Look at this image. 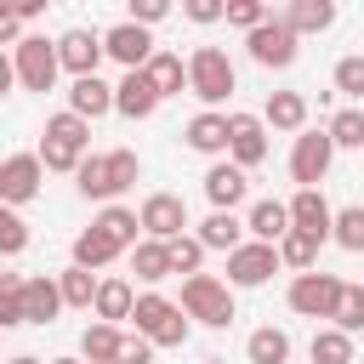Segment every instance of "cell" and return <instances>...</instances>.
<instances>
[{
  "label": "cell",
  "mask_w": 364,
  "mask_h": 364,
  "mask_svg": "<svg viewBox=\"0 0 364 364\" xmlns=\"http://www.w3.org/2000/svg\"><path fill=\"white\" fill-rule=\"evenodd\" d=\"M85 148H91V125H85L80 114L63 108V114L46 119V131H40V165H46V171H80Z\"/></svg>",
  "instance_id": "6da1fadb"
},
{
  "label": "cell",
  "mask_w": 364,
  "mask_h": 364,
  "mask_svg": "<svg viewBox=\"0 0 364 364\" xmlns=\"http://www.w3.org/2000/svg\"><path fill=\"white\" fill-rule=\"evenodd\" d=\"M131 318H136V336L154 341V347H182V341L193 336V318L182 313V301H165V296H154V290L136 296Z\"/></svg>",
  "instance_id": "7a4b0ae2"
},
{
  "label": "cell",
  "mask_w": 364,
  "mask_h": 364,
  "mask_svg": "<svg viewBox=\"0 0 364 364\" xmlns=\"http://www.w3.org/2000/svg\"><path fill=\"white\" fill-rule=\"evenodd\" d=\"M182 313L205 330H228L233 324V290L216 273H193V279H182Z\"/></svg>",
  "instance_id": "3957f363"
},
{
  "label": "cell",
  "mask_w": 364,
  "mask_h": 364,
  "mask_svg": "<svg viewBox=\"0 0 364 364\" xmlns=\"http://www.w3.org/2000/svg\"><path fill=\"white\" fill-rule=\"evenodd\" d=\"M233 85H239V74H233V63H228V51H222V46H199V51L188 57V91H193L205 108L228 102V97H233Z\"/></svg>",
  "instance_id": "277c9868"
},
{
  "label": "cell",
  "mask_w": 364,
  "mask_h": 364,
  "mask_svg": "<svg viewBox=\"0 0 364 364\" xmlns=\"http://www.w3.org/2000/svg\"><path fill=\"white\" fill-rule=\"evenodd\" d=\"M11 68H17V85H28V91H51L57 74H63V63H57V40H46V34H23V40L11 46Z\"/></svg>",
  "instance_id": "5b68a950"
},
{
  "label": "cell",
  "mask_w": 364,
  "mask_h": 364,
  "mask_svg": "<svg viewBox=\"0 0 364 364\" xmlns=\"http://www.w3.org/2000/svg\"><path fill=\"white\" fill-rule=\"evenodd\" d=\"M341 290H347V284H341L336 273H318V267H313V273H296V279H290V307H296L301 318H336Z\"/></svg>",
  "instance_id": "8992f818"
},
{
  "label": "cell",
  "mask_w": 364,
  "mask_h": 364,
  "mask_svg": "<svg viewBox=\"0 0 364 364\" xmlns=\"http://www.w3.org/2000/svg\"><path fill=\"white\" fill-rule=\"evenodd\" d=\"M245 51H250V63H262V68H290L296 51H301V40H296V28H290L284 17H267L262 28L245 34Z\"/></svg>",
  "instance_id": "52a82bcc"
},
{
  "label": "cell",
  "mask_w": 364,
  "mask_h": 364,
  "mask_svg": "<svg viewBox=\"0 0 364 364\" xmlns=\"http://www.w3.org/2000/svg\"><path fill=\"white\" fill-rule=\"evenodd\" d=\"M279 267H284V262H279V245L245 239V245L228 256V290H256V284H267Z\"/></svg>",
  "instance_id": "ba28073f"
},
{
  "label": "cell",
  "mask_w": 364,
  "mask_h": 364,
  "mask_svg": "<svg viewBox=\"0 0 364 364\" xmlns=\"http://www.w3.org/2000/svg\"><path fill=\"white\" fill-rule=\"evenodd\" d=\"M330 165H336V142H330V131H301L296 148H290V176H296L301 188H318V182L330 176Z\"/></svg>",
  "instance_id": "9c48e42d"
},
{
  "label": "cell",
  "mask_w": 364,
  "mask_h": 364,
  "mask_svg": "<svg viewBox=\"0 0 364 364\" xmlns=\"http://www.w3.org/2000/svg\"><path fill=\"white\" fill-rule=\"evenodd\" d=\"M136 222H142V239L171 245V239H182V233H188V205H182L176 193H148V199H142V210H136Z\"/></svg>",
  "instance_id": "30bf717a"
},
{
  "label": "cell",
  "mask_w": 364,
  "mask_h": 364,
  "mask_svg": "<svg viewBox=\"0 0 364 364\" xmlns=\"http://www.w3.org/2000/svg\"><path fill=\"white\" fill-rule=\"evenodd\" d=\"M40 182H46V165H40V154H11V159H0V205H28V199H40Z\"/></svg>",
  "instance_id": "8fae6325"
},
{
  "label": "cell",
  "mask_w": 364,
  "mask_h": 364,
  "mask_svg": "<svg viewBox=\"0 0 364 364\" xmlns=\"http://www.w3.org/2000/svg\"><path fill=\"white\" fill-rule=\"evenodd\" d=\"M228 159L239 171H250V165L267 159V125H262V114H228Z\"/></svg>",
  "instance_id": "7c38bea8"
},
{
  "label": "cell",
  "mask_w": 364,
  "mask_h": 364,
  "mask_svg": "<svg viewBox=\"0 0 364 364\" xmlns=\"http://www.w3.org/2000/svg\"><path fill=\"white\" fill-rule=\"evenodd\" d=\"M102 51H108L114 63H125V74H136V68H148V57H154V34L125 17V23H114V28L102 34Z\"/></svg>",
  "instance_id": "4fadbf2b"
},
{
  "label": "cell",
  "mask_w": 364,
  "mask_h": 364,
  "mask_svg": "<svg viewBox=\"0 0 364 364\" xmlns=\"http://www.w3.org/2000/svg\"><path fill=\"white\" fill-rule=\"evenodd\" d=\"M108 51H102V34H91V28H68L63 40H57V63L74 74V80H85V74H97V63H102Z\"/></svg>",
  "instance_id": "5bb4252c"
},
{
  "label": "cell",
  "mask_w": 364,
  "mask_h": 364,
  "mask_svg": "<svg viewBox=\"0 0 364 364\" xmlns=\"http://www.w3.org/2000/svg\"><path fill=\"white\" fill-rule=\"evenodd\" d=\"M57 313H63L57 273H34V279H23V324H51Z\"/></svg>",
  "instance_id": "9a60e30c"
},
{
  "label": "cell",
  "mask_w": 364,
  "mask_h": 364,
  "mask_svg": "<svg viewBox=\"0 0 364 364\" xmlns=\"http://www.w3.org/2000/svg\"><path fill=\"white\" fill-rule=\"evenodd\" d=\"M68 114H80L85 125H91V119H102V114H114V85H108L102 74L74 80V85H68Z\"/></svg>",
  "instance_id": "2e32d148"
},
{
  "label": "cell",
  "mask_w": 364,
  "mask_h": 364,
  "mask_svg": "<svg viewBox=\"0 0 364 364\" xmlns=\"http://www.w3.org/2000/svg\"><path fill=\"white\" fill-rule=\"evenodd\" d=\"M245 193H250V176H245L233 159H222V165H210V171H205V199H210L216 210H233Z\"/></svg>",
  "instance_id": "e0dca14e"
},
{
  "label": "cell",
  "mask_w": 364,
  "mask_h": 364,
  "mask_svg": "<svg viewBox=\"0 0 364 364\" xmlns=\"http://www.w3.org/2000/svg\"><path fill=\"white\" fill-rule=\"evenodd\" d=\"M330 222H336V210L324 205V193H318V188H296V199H290V228H301V233H313V239H330Z\"/></svg>",
  "instance_id": "ac0fdd59"
},
{
  "label": "cell",
  "mask_w": 364,
  "mask_h": 364,
  "mask_svg": "<svg viewBox=\"0 0 364 364\" xmlns=\"http://www.w3.org/2000/svg\"><path fill=\"white\" fill-rule=\"evenodd\" d=\"M159 108V91L148 85V74L136 68V74H125L119 85H114V114H125V119H148Z\"/></svg>",
  "instance_id": "d6986e66"
},
{
  "label": "cell",
  "mask_w": 364,
  "mask_h": 364,
  "mask_svg": "<svg viewBox=\"0 0 364 364\" xmlns=\"http://www.w3.org/2000/svg\"><path fill=\"white\" fill-rule=\"evenodd\" d=\"M245 233H250L256 245H279V239L290 233V205H279V199H256L250 216H245Z\"/></svg>",
  "instance_id": "ffe728a7"
},
{
  "label": "cell",
  "mask_w": 364,
  "mask_h": 364,
  "mask_svg": "<svg viewBox=\"0 0 364 364\" xmlns=\"http://www.w3.org/2000/svg\"><path fill=\"white\" fill-rule=\"evenodd\" d=\"M182 142H188L193 154H228V114H216V108L193 114L188 131H182Z\"/></svg>",
  "instance_id": "44dd1931"
},
{
  "label": "cell",
  "mask_w": 364,
  "mask_h": 364,
  "mask_svg": "<svg viewBox=\"0 0 364 364\" xmlns=\"http://www.w3.org/2000/svg\"><path fill=\"white\" fill-rule=\"evenodd\" d=\"M262 125H273V131H307V97L301 91H273L262 102Z\"/></svg>",
  "instance_id": "7402d4cb"
},
{
  "label": "cell",
  "mask_w": 364,
  "mask_h": 364,
  "mask_svg": "<svg viewBox=\"0 0 364 364\" xmlns=\"http://www.w3.org/2000/svg\"><path fill=\"white\" fill-rule=\"evenodd\" d=\"M193 239H199L205 250H228V256H233V250L245 245V222H239L233 210H210V216L199 222V233H193Z\"/></svg>",
  "instance_id": "603a6c76"
},
{
  "label": "cell",
  "mask_w": 364,
  "mask_h": 364,
  "mask_svg": "<svg viewBox=\"0 0 364 364\" xmlns=\"http://www.w3.org/2000/svg\"><path fill=\"white\" fill-rule=\"evenodd\" d=\"M279 17L296 28V40H301V34H324V28L336 23V0H290Z\"/></svg>",
  "instance_id": "cb8c5ba5"
},
{
  "label": "cell",
  "mask_w": 364,
  "mask_h": 364,
  "mask_svg": "<svg viewBox=\"0 0 364 364\" xmlns=\"http://www.w3.org/2000/svg\"><path fill=\"white\" fill-rule=\"evenodd\" d=\"M142 74H148V85L159 91V102H165V97H182V85H188V63H182L176 51H154Z\"/></svg>",
  "instance_id": "d4e9b609"
},
{
  "label": "cell",
  "mask_w": 364,
  "mask_h": 364,
  "mask_svg": "<svg viewBox=\"0 0 364 364\" xmlns=\"http://www.w3.org/2000/svg\"><path fill=\"white\" fill-rule=\"evenodd\" d=\"M102 239H114L119 250H136L142 245V222H136V210H125V205H102V216L91 222Z\"/></svg>",
  "instance_id": "484cf974"
},
{
  "label": "cell",
  "mask_w": 364,
  "mask_h": 364,
  "mask_svg": "<svg viewBox=\"0 0 364 364\" xmlns=\"http://www.w3.org/2000/svg\"><path fill=\"white\" fill-rule=\"evenodd\" d=\"M97 318L102 324H119V318H131V307H136V290H131V279H97Z\"/></svg>",
  "instance_id": "4316f807"
},
{
  "label": "cell",
  "mask_w": 364,
  "mask_h": 364,
  "mask_svg": "<svg viewBox=\"0 0 364 364\" xmlns=\"http://www.w3.org/2000/svg\"><path fill=\"white\" fill-rule=\"evenodd\" d=\"M74 188H80L85 199H102V205L119 199V193H114V176H108V154H85L80 171H74Z\"/></svg>",
  "instance_id": "83f0119b"
},
{
  "label": "cell",
  "mask_w": 364,
  "mask_h": 364,
  "mask_svg": "<svg viewBox=\"0 0 364 364\" xmlns=\"http://www.w3.org/2000/svg\"><path fill=\"white\" fill-rule=\"evenodd\" d=\"M119 341H125L119 324H102V318H97V324H85V336H80V358H85V364H114V358H119Z\"/></svg>",
  "instance_id": "f1b7e54d"
},
{
  "label": "cell",
  "mask_w": 364,
  "mask_h": 364,
  "mask_svg": "<svg viewBox=\"0 0 364 364\" xmlns=\"http://www.w3.org/2000/svg\"><path fill=\"white\" fill-rule=\"evenodd\" d=\"M318 245H324V239H313V233L290 228V233L279 239V262H284V267H296V273H313V267H318Z\"/></svg>",
  "instance_id": "f546056e"
},
{
  "label": "cell",
  "mask_w": 364,
  "mask_h": 364,
  "mask_svg": "<svg viewBox=\"0 0 364 364\" xmlns=\"http://www.w3.org/2000/svg\"><path fill=\"white\" fill-rule=\"evenodd\" d=\"M131 267H136L142 284H159V279H171V250H165L159 239H142V245L131 250Z\"/></svg>",
  "instance_id": "4dcf8cb0"
},
{
  "label": "cell",
  "mask_w": 364,
  "mask_h": 364,
  "mask_svg": "<svg viewBox=\"0 0 364 364\" xmlns=\"http://www.w3.org/2000/svg\"><path fill=\"white\" fill-rule=\"evenodd\" d=\"M245 353H250V364H284V358H290V336L273 330V324H262V330H250Z\"/></svg>",
  "instance_id": "1f68e13d"
},
{
  "label": "cell",
  "mask_w": 364,
  "mask_h": 364,
  "mask_svg": "<svg viewBox=\"0 0 364 364\" xmlns=\"http://www.w3.org/2000/svg\"><path fill=\"white\" fill-rule=\"evenodd\" d=\"M114 256H119V245H114V239H102L97 228H85V233L74 239V267H85V273H91V267H108Z\"/></svg>",
  "instance_id": "d6a6232c"
},
{
  "label": "cell",
  "mask_w": 364,
  "mask_h": 364,
  "mask_svg": "<svg viewBox=\"0 0 364 364\" xmlns=\"http://www.w3.org/2000/svg\"><path fill=\"white\" fill-rule=\"evenodd\" d=\"M307 353H313V364H353V336H341L336 324L330 330H313Z\"/></svg>",
  "instance_id": "836d02e7"
},
{
  "label": "cell",
  "mask_w": 364,
  "mask_h": 364,
  "mask_svg": "<svg viewBox=\"0 0 364 364\" xmlns=\"http://www.w3.org/2000/svg\"><path fill=\"white\" fill-rule=\"evenodd\" d=\"M57 290H63V307H91L97 301V279L85 267H63L57 273Z\"/></svg>",
  "instance_id": "e575fe53"
},
{
  "label": "cell",
  "mask_w": 364,
  "mask_h": 364,
  "mask_svg": "<svg viewBox=\"0 0 364 364\" xmlns=\"http://www.w3.org/2000/svg\"><path fill=\"white\" fill-rule=\"evenodd\" d=\"M324 131H330L336 148H364V108H336Z\"/></svg>",
  "instance_id": "d590c367"
},
{
  "label": "cell",
  "mask_w": 364,
  "mask_h": 364,
  "mask_svg": "<svg viewBox=\"0 0 364 364\" xmlns=\"http://www.w3.org/2000/svg\"><path fill=\"white\" fill-rule=\"evenodd\" d=\"M330 239H336L341 250H364V205H347V210H336V222H330Z\"/></svg>",
  "instance_id": "8d00e7d4"
},
{
  "label": "cell",
  "mask_w": 364,
  "mask_h": 364,
  "mask_svg": "<svg viewBox=\"0 0 364 364\" xmlns=\"http://www.w3.org/2000/svg\"><path fill=\"white\" fill-rule=\"evenodd\" d=\"M341 336H358L364 330V284H347L341 290V307H336V318H330Z\"/></svg>",
  "instance_id": "74e56055"
},
{
  "label": "cell",
  "mask_w": 364,
  "mask_h": 364,
  "mask_svg": "<svg viewBox=\"0 0 364 364\" xmlns=\"http://www.w3.org/2000/svg\"><path fill=\"white\" fill-rule=\"evenodd\" d=\"M165 250H171V273H188V279H193V273L205 267V245H199L193 233H182V239H171Z\"/></svg>",
  "instance_id": "f35d334b"
},
{
  "label": "cell",
  "mask_w": 364,
  "mask_h": 364,
  "mask_svg": "<svg viewBox=\"0 0 364 364\" xmlns=\"http://www.w3.org/2000/svg\"><path fill=\"white\" fill-rule=\"evenodd\" d=\"M23 250H28V222L11 205H0V256H23Z\"/></svg>",
  "instance_id": "ab89813d"
},
{
  "label": "cell",
  "mask_w": 364,
  "mask_h": 364,
  "mask_svg": "<svg viewBox=\"0 0 364 364\" xmlns=\"http://www.w3.org/2000/svg\"><path fill=\"white\" fill-rule=\"evenodd\" d=\"M23 324V279L17 273H0V330Z\"/></svg>",
  "instance_id": "60d3db41"
},
{
  "label": "cell",
  "mask_w": 364,
  "mask_h": 364,
  "mask_svg": "<svg viewBox=\"0 0 364 364\" xmlns=\"http://www.w3.org/2000/svg\"><path fill=\"white\" fill-rule=\"evenodd\" d=\"M108 176H114V193H125L136 176H142V159L131 148H108Z\"/></svg>",
  "instance_id": "b9f144b4"
},
{
  "label": "cell",
  "mask_w": 364,
  "mask_h": 364,
  "mask_svg": "<svg viewBox=\"0 0 364 364\" xmlns=\"http://www.w3.org/2000/svg\"><path fill=\"white\" fill-rule=\"evenodd\" d=\"M228 23L250 34V28H262V23H267V6H262V0H228Z\"/></svg>",
  "instance_id": "7bdbcfd3"
},
{
  "label": "cell",
  "mask_w": 364,
  "mask_h": 364,
  "mask_svg": "<svg viewBox=\"0 0 364 364\" xmlns=\"http://www.w3.org/2000/svg\"><path fill=\"white\" fill-rule=\"evenodd\" d=\"M336 91L364 97V57H341V63H336Z\"/></svg>",
  "instance_id": "ee69618b"
},
{
  "label": "cell",
  "mask_w": 364,
  "mask_h": 364,
  "mask_svg": "<svg viewBox=\"0 0 364 364\" xmlns=\"http://www.w3.org/2000/svg\"><path fill=\"white\" fill-rule=\"evenodd\" d=\"M114 364H154V341H142V336H125Z\"/></svg>",
  "instance_id": "f6af8a7d"
},
{
  "label": "cell",
  "mask_w": 364,
  "mask_h": 364,
  "mask_svg": "<svg viewBox=\"0 0 364 364\" xmlns=\"http://www.w3.org/2000/svg\"><path fill=\"white\" fill-rule=\"evenodd\" d=\"M165 11H171L165 0H131V23H136V28H148V23H165Z\"/></svg>",
  "instance_id": "bcb514c9"
},
{
  "label": "cell",
  "mask_w": 364,
  "mask_h": 364,
  "mask_svg": "<svg viewBox=\"0 0 364 364\" xmlns=\"http://www.w3.org/2000/svg\"><path fill=\"white\" fill-rule=\"evenodd\" d=\"M188 17L193 23H216V17H228V6L222 0H188Z\"/></svg>",
  "instance_id": "7dc6e473"
},
{
  "label": "cell",
  "mask_w": 364,
  "mask_h": 364,
  "mask_svg": "<svg viewBox=\"0 0 364 364\" xmlns=\"http://www.w3.org/2000/svg\"><path fill=\"white\" fill-rule=\"evenodd\" d=\"M17 28H23V23H17V11H11V6H6V0H0V46H6V40H11V46H17V40H23V34H17Z\"/></svg>",
  "instance_id": "c3c4849f"
},
{
  "label": "cell",
  "mask_w": 364,
  "mask_h": 364,
  "mask_svg": "<svg viewBox=\"0 0 364 364\" xmlns=\"http://www.w3.org/2000/svg\"><path fill=\"white\" fill-rule=\"evenodd\" d=\"M11 11H17V23H34V17H40V11H46V6H40V0H17V6H11Z\"/></svg>",
  "instance_id": "681fc988"
},
{
  "label": "cell",
  "mask_w": 364,
  "mask_h": 364,
  "mask_svg": "<svg viewBox=\"0 0 364 364\" xmlns=\"http://www.w3.org/2000/svg\"><path fill=\"white\" fill-rule=\"evenodd\" d=\"M11 85H17V68H11V57H6V51H0V97H6V91H11Z\"/></svg>",
  "instance_id": "f907efd6"
},
{
  "label": "cell",
  "mask_w": 364,
  "mask_h": 364,
  "mask_svg": "<svg viewBox=\"0 0 364 364\" xmlns=\"http://www.w3.org/2000/svg\"><path fill=\"white\" fill-rule=\"evenodd\" d=\"M6 364H40V358H34V353H17V358H6Z\"/></svg>",
  "instance_id": "816d5d0a"
},
{
  "label": "cell",
  "mask_w": 364,
  "mask_h": 364,
  "mask_svg": "<svg viewBox=\"0 0 364 364\" xmlns=\"http://www.w3.org/2000/svg\"><path fill=\"white\" fill-rule=\"evenodd\" d=\"M51 364H85V358H51Z\"/></svg>",
  "instance_id": "f5cc1de1"
}]
</instances>
